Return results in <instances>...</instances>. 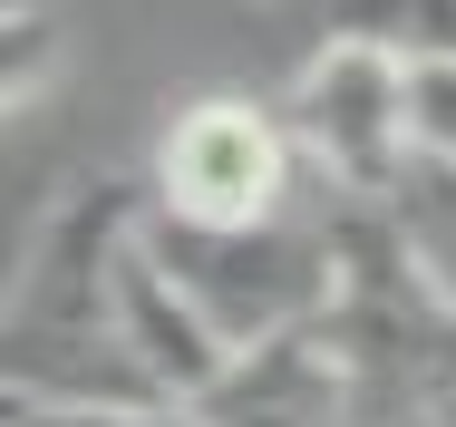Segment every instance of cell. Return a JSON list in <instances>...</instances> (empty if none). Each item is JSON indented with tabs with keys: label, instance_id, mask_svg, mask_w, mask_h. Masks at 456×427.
<instances>
[{
	"label": "cell",
	"instance_id": "obj_1",
	"mask_svg": "<svg viewBox=\"0 0 456 427\" xmlns=\"http://www.w3.org/2000/svg\"><path fill=\"white\" fill-rule=\"evenodd\" d=\"M146 224V185L78 175L20 243L10 311H0V389L10 408H146L156 389L136 379L117 331V282Z\"/></svg>",
	"mask_w": 456,
	"mask_h": 427
},
{
	"label": "cell",
	"instance_id": "obj_2",
	"mask_svg": "<svg viewBox=\"0 0 456 427\" xmlns=\"http://www.w3.org/2000/svg\"><path fill=\"white\" fill-rule=\"evenodd\" d=\"M146 253L224 331V349H263L291 331H321L340 311V194H330V214L291 204L273 224H175L146 204Z\"/></svg>",
	"mask_w": 456,
	"mask_h": 427
},
{
	"label": "cell",
	"instance_id": "obj_3",
	"mask_svg": "<svg viewBox=\"0 0 456 427\" xmlns=\"http://www.w3.org/2000/svg\"><path fill=\"white\" fill-rule=\"evenodd\" d=\"M301 146L281 127V97H184L175 117L156 127V156H146V204L175 214V224H273L301 204Z\"/></svg>",
	"mask_w": 456,
	"mask_h": 427
},
{
	"label": "cell",
	"instance_id": "obj_4",
	"mask_svg": "<svg viewBox=\"0 0 456 427\" xmlns=\"http://www.w3.org/2000/svg\"><path fill=\"white\" fill-rule=\"evenodd\" d=\"M281 127L330 194H388L418 156V69L379 39L321 29V49L281 87Z\"/></svg>",
	"mask_w": 456,
	"mask_h": 427
},
{
	"label": "cell",
	"instance_id": "obj_5",
	"mask_svg": "<svg viewBox=\"0 0 456 427\" xmlns=\"http://www.w3.org/2000/svg\"><path fill=\"white\" fill-rule=\"evenodd\" d=\"M204 427H369L379 398H369L360 359L340 349V331H291V341L233 349V369L194 398Z\"/></svg>",
	"mask_w": 456,
	"mask_h": 427
},
{
	"label": "cell",
	"instance_id": "obj_6",
	"mask_svg": "<svg viewBox=\"0 0 456 427\" xmlns=\"http://www.w3.org/2000/svg\"><path fill=\"white\" fill-rule=\"evenodd\" d=\"M379 204V224H388V243L418 262L437 292L456 301V166L447 156H408L388 194H369Z\"/></svg>",
	"mask_w": 456,
	"mask_h": 427
},
{
	"label": "cell",
	"instance_id": "obj_7",
	"mask_svg": "<svg viewBox=\"0 0 456 427\" xmlns=\"http://www.w3.org/2000/svg\"><path fill=\"white\" fill-rule=\"evenodd\" d=\"M69 59H78V29L59 10H39V0H10V20H0V107L10 117L49 107L59 78H69Z\"/></svg>",
	"mask_w": 456,
	"mask_h": 427
},
{
	"label": "cell",
	"instance_id": "obj_8",
	"mask_svg": "<svg viewBox=\"0 0 456 427\" xmlns=\"http://www.w3.org/2000/svg\"><path fill=\"white\" fill-rule=\"evenodd\" d=\"M321 20L398 49L408 69H456V0H321Z\"/></svg>",
	"mask_w": 456,
	"mask_h": 427
},
{
	"label": "cell",
	"instance_id": "obj_9",
	"mask_svg": "<svg viewBox=\"0 0 456 427\" xmlns=\"http://www.w3.org/2000/svg\"><path fill=\"white\" fill-rule=\"evenodd\" d=\"M10 427H204L175 398H146V408H10Z\"/></svg>",
	"mask_w": 456,
	"mask_h": 427
},
{
	"label": "cell",
	"instance_id": "obj_10",
	"mask_svg": "<svg viewBox=\"0 0 456 427\" xmlns=\"http://www.w3.org/2000/svg\"><path fill=\"white\" fill-rule=\"evenodd\" d=\"M418 156L456 166V69H418Z\"/></svg>",
	"mask_w": 456,
	"mask_h": 427
},
{
	"label": "cell",
	"instance_id": "obj_11",
	"mask_svg": "<svg viewBox=\"0 0 456 427\" xmlns=\"http://www.w3.org/2000/svg\"><path fill=\"white\" fill-rule=\"evenodd\" d=\"M428 427H456V389H447V398H437V408H428Z\"/></svg>",
	"mask_w": 456,
	"mask_h": 427
}]
</instances>
